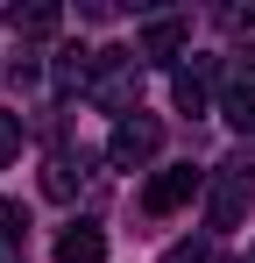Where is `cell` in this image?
I'll list each match as a JSON object with an SVG mask.
<instances>
[{
	"instance_id": "cell-1",
	"label": "cell",
	"mask_w": 255,
	"mask_h": 263,
	"mask_svg": "<svg viewBox=\"0 0 255 263\" xmlns=\"http://www.w3.org/2000/svg\"><path fill=\"white\" fill-rule=\"evenodd\" d=\"M156 142H163V128H156L149 114H121L114 135H107V164H114V171H142V164L156 157Z\"/></svg>"
},
{
	"instance_id": "cell-2",
	"label": "cell",
	"mask_w": 255,
	"mask_h": 263,
	"mask_svg": "<svg viewBox=\"0 0 255 263\" xmlns=\"http://www.w3.org/2000/svg\"><path fill=\"white\" fill-rule=\"evenodd\" d=\"M206 192V171H192V164H170V171L149 178V192H142V214H177V206H192Z\"/></svg>"
},
{
	"instance_id": "cell-3",
	"label": "cell",
	"mask_w": 255,
	"mask_h": 263,
	"mask_svg": "<svg viewBox=\"0 0 255 263\" xmlns=\"http://www.w3.org/2000/svg\"><path fill=\"white\" fill-rule=\"evenodd\" d=\"M57 263H107V228L99 220H71L57 235Z\"/></svg>"
},
{
	"instance_id": "cell-4",
	"label": "cell",
	"mask_w": 255,
	"mask_h": 263,
	"mask_svg": "<svg viewBox=\"0 0 255 263\" xmlns=\"http://www.w3.org/2000/svg\"><path fill=\"white\" fill-rule=\"evenodd\" d=\"M184 36H192V22H184V14H156V22L142 29V57H156V64H163V57L184 50Z\"/></svg>"
},
{
	"instance_id": "cell-5",
	"label": "cell",
	"mask_w": 255,
	"mask_h": 263,
	"mask_svg": "<svg viewBox=\"0 0 255 263\" xmlns=\"http://www.w3.org/2000/svg\"><path fill=\"white\" fill-rule=\"evenodd\" d=\"M220 114H227V128L255 135V86H248V79H234V86L220 92Z\"/></svg>"
},
{
	"instance_id": "cell-6",
	"label": "cell",
	"mask_w": 255,
	"mask_h": 263,
	"mask_svg": "<svg viewBox=\"0 0 255 263\" xmlns=\"http://www.w3.org/2000/svg\"><path fill=\"white\" fill-rule=\"evenodd\" d=\"M170 100H177L184 114H206V71H177V79H170Z\"/></svg>"
},
{
	"instance_id": "cell-7",
	"label": "cell",
	"mask_w": 255,
	"mask_h": 263,
	"mask_svg": "<svg viewBox=\"0 0 255 263\" xmlns=\"http://www.w3.org/2000/svg\"><path fill=\"white\" fill-rule=\"evenodd\" d=\"M22 235H29V206L22 199H0V249H14Z\"/></svg>"
},
{
	"instance_id": "cell-8",
	"label": "cell",
	"mask_w": 255,
	"mask_h": 263,
	"mask_svg": "<svg viewBox=\"0 0 255 263\" xmlns=\"http://www.w3.org/2000/svg\"><path fill=\"white\" fill-rule=\"evenodd\" d=\"M57 22H64L57 7H29V14H14V29H22V36H57Z\"/></svg>"
},
{
	"instance_id": "cell-9",
	"label": "cell",
	"mask_w": 255,
	"mask_h": 263,
	"mask_svg": "<svg viewBox=\"0 0 255 263\" xmlns=\"http://www.w3.org/2000/svg\"><path fill=\"white\" fill-rule=\"evenodd\" d=\"M163 263H213V249H206V235H192V242H170Z\"/></svg>"
},
{
	"instance_id": "cell-10",
	"label": "cell",
	"mask_w": 255,
	"mask_h": 263,
	"mask_svg": "<svg viewBox=\"0 0 255 263\" xmlns=\"http://www.w3.org/2000/svg\"><path fill=\"white\" fill-rule=\"evenodd\" d=\"M22 149V114H0V164Z\"/></svg>"
},
{
	"instance_id": "cell-11",
	"label": "cell",
	"mask_w": 255,
	"mask_h": 263,
	"mask_svg": "<svg viewBox=\"0 0 255 263\" xmlns=\"http://www.w3.org/2000/svg\"><path fill=\"white\" fill-rule=\"evenodd\" d=\"M227 263H234V256H227Z\"/></svg>"
}]
</instances>
